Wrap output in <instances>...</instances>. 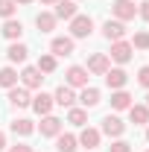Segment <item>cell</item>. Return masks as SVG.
I'll list each match as a JSON object with an SVG mask.
<instances>
[{
    "label": "cell",
    "instance_id": "2e32d148",
    "mask_svg": "<svg viewBox=\"0 0 149 152\" xmlns=\"http://www.w3.org/2000/svg\"><path fill=\"white\" fill-rule=\"evenodd\" d=\"M76 140H79L85 149H96V146H99V132H96V129H82V134H79Z\"/></svg>",
    "mask_w": 149,
    "mask_h": 152
},
{
    "label": "cell",
    "instance_id": "d6986e66",
    "mask_svg": "<svg viewBox=\"0 0 149 152\" xmlns=\"http://www.w3.org/2000/svg\"><path fill=\"white\" fill-rule=\"evenodd\" d=\"M3 35L9 38V41H15V38H20L23 35V26H20V20H6V23H3Z\"/></svg>",
    "mask_w": 149,
    "mask_h": 152
},
{
    "label": "cell",
    "instance_id": "7a4b0ae2",
    "mask_svg": "<svg viewBox=\"0 0 149 152\" xmlns=\"http://www.w3.org/2000/svg\"><path fill=\"white\" fill-rule=\"evenodd\" d=\"M91 29H93L91 15H76V18L70 20V32H73V38H88Z\"/></svg>",
    "mask_w": 149,
    "mask_h": 152
},
{
    "label": "cell",
    "instance_id": "8fae6325",
    "mask_svg": "<svg viewBox=\"0 0 149 152\" xmlns=\"http://www.w3.org/2000/svg\"><path fill=\"white\" fill-rule=\"evenodd\" d=\"M53 102H58V105H64V108H70L76 102V94L70 85H61V88H56V94H53Z\"/></svg>",
    "mask_w": 149,
    "mask_h": 152
},
{
    "label": "cell",
    "instance_id": "1f68e13d",
    "mask_svg": "<svg viewBox=\"0 0 149 152\" xmlns=\"http://www.w3.org/2000/svg\"><path fill=\"white\" fill-rule=\"evenodd\" d=\"M137 12H140V18H143V20H149V0L140 3V9H137Z\"/></svg>",
    "mask_w": 149,
    "mask_h": 152
},
{
    "label": "cell",
    "instance_id": "ba28073f",
    "mask_svg": "<svg viewBox=\"0 0 149 152\" xmlns=\"http://www.w3.org/2000/svg\"><path fill=\"white\" fill-rule=\"evenodd\" d=\"M50 50H53V56H73V38H67V35H58L53 38V44H50Z\"/></svg>",
    "mask_w": 149,
    "mask_h": 152
},
{
    "label": "cell",
    "instance_id": "836d02e7",
    "mask_svg": "<svg viewBox=\"0 0 149 152\" xmlns=\"http://www.w3.org/2000/svg\"><path fill=\"white\" fill-rule=\"evenodd\" d=\"M0 149H6V134L0 132Z\"/></svg>",
    "mask_w": 149,
    "mask_h": 152
},
{
    "label": "cell",
    "instance_id": "5b68a950",
    "mask_svg": "<svg viewBox=\"0 0 149 152\" xmlns=\"http://www.w3.org/2000/svg\"><path fill=\"white\" fill-rule=\"evenodd\" d=\"M111 64H108V56L105 53H93L91 58H88V73H96V76H105V70H108Z\"/></svg>",
    "mask_w": 149,
    "mask_h": 152
},
{
    "label": "cell",
    "instance_id": "4dcf8cb0",
    "mask_svg": "<svg viewBox=\"0 0 149 152\" xmlns=\"http://www.w3.org/2000/svg\"><path fill=\"white\" fill-rule=\"evenodd\" d=\"M137 82H140L143 88H149V67H140V70H137Z\"/></svg>",
    "mask_w": 149,
    "mask_h": 152
},
{
    "label": "cell",
    "instance_id": "9c48e42d",
    "mask_svg": "<svg viewBox=\"0 0 149 152\" xmlns=\"http://www.w3.org/2000/svg\"><path fill=\"white\" fill-rule=\"evenodd\" d=\"M67 85H70V88H88V70L79 67V64H73V67L67 70Z\"/></svg>",
    "mask_w": 149,
    "mask_h": 152
},
{
    "label": "cell",
    "instance_id": "d4e9b609",
    "mask_svg": "<svg viewBox=\"0 0 149 152\" xmlns=\"http://www.w3.org/2000/svg\"><path fill=\"white\" fill-rule=\"evenodd\" d=\"M0 85H3V88H15V85H18V73H15L12 67H3V70H0Z\"/></svg>",
    "mask_w": 149,
    "mask_h": 152
},
{
    "label": "cell",
    "instance_id": "e0dca14e",
    "mask_svg": "<svg viewBox=\"0 0 149 152\" xmlns=\"http://www.w3.org/2000/svg\"><path fill=\"white\" fill-rule=\"evenodd\" d=\"M129 120H131V123H137V126L149 123V108H146V105H134V102H131V105H129Z\"/></svg>",
    "mask_w": 149,
    "mask_h": 152
},
{
    "label": "cell",
    "instance_id": "74e56055",
    "mask_svg": "<svg viewBox=\"0 0 149 152\" xmlns=\"http://www.w3.org/2000/svg\"><path fill=\"white\" fill-rule=\"evenodd\" d=\"M146 140H149V129H146Z\"/></svg>",
    "mask_w": 149,
    "mask_h": 152
},
{
    "label": "cell",
    "instance_id": "6da1fadb",
    "mask_svg": "<svg viewBox=\"0 0 149 152\" xmlns=\"http://www.w3.org/2000/svg\"><path fill=\"white\" fill-rule=\"evenodd\" d=\"M111 12H114V18L117 20H131L134 15H137V6H134V0H114L111 3Z\"/></svg>",
    "mask_w": 149,
    "mask_h": 152
},
{
    "label": "cell",
    "instance_id": "4fadbf2b",
    "mask_svg": "<svg viewBox=\"0 0 149 152\" xmlns=\"http://www.w3.org/2000/svg\"><path fill=\"white\" fill-rule=\"evenodd\" d=\"M58 132H61V120L47 114V117L41 120V134H44V137H56Z\"/></svg>",
    "mask_w": 149,
    "mask_h": 152
},
{
    "label": "cell",
    "instance_id": "f1b7e54d",
    "mask_svg": "<svg viewBox=\"0 0 149 152\" xmlns=\"http://www.w3.org/2000/svg\"><path fill=\"white\" fill-rule=\"evenodd\" d=\"M131 47H137V50H149V32H137L134 41H131Z\"/></svg>",
    "mask_w": 149,
    "mask_h": 152
},
{
    "label": "cell",
    "instance_id": "3957f363",
    "mask_svg": "<svg viewBox=\"0 0 149 152\" xmlns=\"http://www.w3.org/2000/svg\"><path fill=\"white\" fill-rule=\"evenodd\" d=\"M102 35L108 38V41H123L126 23H123V20H105V23H102Z\"/></svg>",
    "mask_w": 149,
    "mask_h": 152
},
{
    "label": "cell",
    "instance_id": "484cf974",
    "mask_svg": "<svg viewBox=\"0 0 149 152\" xmlns=\"http://www.w3.org/2000/svg\"><path fill=\"white\" fill-rule=\"evenodd\" d=\"M67 120H70L73 126H85V123H88V108H70Z\"/></svg>",
    "mask_w": 149,
    "mask_h": 152
},
{
    "label": "cell",
    "instance_id": "8992f818",
    "mask_svg": "<svg viewBox=\"0 0 149 152\" xmlns=\"http://www.w3.org/2000/svg\"><path fill=\"white\" fill-rule=\"evenodd\" d=\"M123 132H126V123H123L120 117L108 114V117L102 120V134H108V137H120Z\"/></svg>",
    "mask_w": 149,
    "mask_h": 152
},
{
    "label": "cell",
    "instance_id": "cb8c5ba5",
    "mask_svg": "<svg viewBox=\"0 0 149 152\" xmlns=\"http://www.w3.org/2000/svg\"><path fill=\"white\" fill-rule=\"evenodd\" d=\"M12 132H15V134H32V132H35V126H32V120L20 117V120L12 123Z\"/></svg>",
    "mask_w": 149,
    "mask_h": 152
},
{
    "label": "cell",
    "instance_id": "f35d334b",
    "mask_svg": "<svg viewBox=\"0 0 149 152\" xmlns=\"http://www.w3.org/2000/svg\"><path fill=\"white\" fill-rule=\"evenodd\" d=\"M146 152H149V149H146Z\"/></svg>",
    "mask_w": 149,
    "mask_h": 152
},
{
    "label": "cell",
    "instance_id": "4316f807",
    "mask_svg": "<svg viewBox=\"0 0 149 152\" xmlns=\"http://www.w3.org/2000/svg\"><path fill=\"white\" fill-rule=\"evenodd\" d=\"M38 70L41 73H53L56 70V56H41L38 58Z\"/></svg>",
    "mask_w": 149,
    "mask_h": 152
},
{
    "label": "cell",
    "instance_id": "e575fe53",
    "mask_svg": "<svg viewBox=\"0 0 149 152\" xmlns=\"http://www.w3.org/2000/svg\"><path fill=\"white\" fill-rule=\"evenodd\" d=\"M41 3H58V0H41Z\"/></svg>",
    "mask_w": 149,
    "mask_h": 152
},
{
    "label": "cell",
    "instance_id": "9a60e30c",
    "mask_svg": "<svg viewBox=\"0 0 149 152\" xmlns=\"http://www.w3.org/2000/svg\"><path fill=\"white\" fill-rule=\"evenodd\" d=\"M56 18L73 20L76 18V3H73V0H58V3H56Z\"/></svg>",
    "mask_w": 149,
    "mask_h": 152
},
{
    "label": "cell",
    "instance_id": "52a82bcc",
    "mask_svg": "<svg viewBox=\"0 0 149 152\" xmlns=\"http://www.w3.org/2000/svg\"><path fill=\"white\" fill-rule=\"evenodd\" d=\"M131 53H134L131 44H126V41H111V58H114V61L126 64V61L131 58Z\"/></svg>",
    "mask_w": 149,
    "mask_h": 152
},
{
    "label": "cell",
    "instance_id": "83f0119b",
    "mask_svg": "<svg viewBox=\"0 0 149 152\" xmlns=\"http://www.w3.org/2000/svg\"><path fill=\"white\" fill-rule=\"evenodd\" d=\"M15 15V0H0V18H12Z\"/></svg>",
    "mask_w": 149,
    "mask_h": 152
},
{
    "label": "cell",
    "instance_id": "d590c367",
    "mask_svg": "<svg viewBox=\"0 0 149 152\" xmlns=\"http://www.w3.org/2000/svg\"><path fill=\"white\" fill-rule=\"evenodd\" d=\"M15 3H32V0H15Z\"/></svg>",
    "mask_w": 149,
    "mask_h": 152
},
{
    "label": "cell",
    "instance_id": "5bb4252c",
    "mask_svg": "<svg viewBox=\"0 0 149 152\" xmlns=\"http://www.w3.org/2000/svg\"><path fill=\"white\" fill-rule=\"evenodd\" d=\"M29 105H32L41 117H47L50 108H53V96H50V94H38V96H32V102H29Z\"/></svg>",
    "mask_w": 149,
    "mask_h": 152
},
{
    "label": "cell",
    "instance_id": "277c9868",
    "mask_svg": "<svg viewBox=\"0 0 149 152\" xmlns=\"http://www.w3.org/2000/svg\"><path fill=\"white\" fill-rule=\"evenodd\" d=\"M129 82V76H126V70H120V67H108L105 70V85L111 88V91H123V85Z\"/></svg>",
    "mask_w": 149,
    "mask_h": 152
},
{
    "label": "cell",
    "instance_id": "7c38bea8",
    "mask_svg": "<svg viewBox=\"0 0 149 152\" xmlns=\"http://www.w3.org/2000/svg\"><path fill=\"white\" fill-rule=\"evenodd\" d=\"M20 79H23V88H41V82H44V76H41L38 67H23Z\"/></svg>",
    "mask_w": 149,
    "mask_h": 152
},
{
    "label": "cell",
    "instance_id": "44dd1931",
    "mask_svg": "<svg viewBox=\"0 0 149 152\" xmlns=\"http://www.w3.org/2000/svg\"><path fill=\"white\" fill-rule=\"evenodd\" d=\"M129 105H131V94H126V91H114L111 94V108L123 111V108H129Z\"/></svg>",
    "mask_w": 149,
    "mask_h": 152
},
{
    "label": "cell",
    "instance_id": "603a6c76",
    "mask_svg": "<svg viewBox=\"0 0 149 152\" xmlns=\"http://www.w3.org/2000/svg\"><path fill=\"white\" fill-rule=\"evenodd\" d=\"M26 53H29V50H26L23 44H12L6 56H9V61H15V64H20V61H26Z\"/></svg>",
    "mask_w": 149,
    "mask_h": 152
},
{
    "label": "cell",
    "instance_id": "8d00e7d4",
    "mask_svg": "<svg viewBox=\"0 0 149 152\" xmlns=\"http://www.w3.org/2000/svg\"><path fill=\"white\" fill-rule=\"evenodd\" d=\"M146 108H149V96H146Z\"/></svg>",
    "mask_w": 149,
    "mask_h": 152
},
{
    "label": "cell",
    "instance_id": "ffe728a7",
    "mask_svg": "<svg viewBox=\"0 0 149 152\" xmlns=\"http://www.w3.org/2000/svg\"><path fill=\"white\" fill-rule=\"evenodd\" d=\"M58 140H56V149L58 152H76V143H79V140H76L73 134H56Z\"/></svg>",
    "mask_w": 149,
    "mask_h": 152
},
{
    "label": "cell",
    "instance_id": "30bf717a",
    "mask_svg": "<svg viewBox=\"0 0 149 152\" xmlns=\"http://www.w3.org/2000/svg\"><path fill=\"white\" fill-rule=\"evenodd\" d=\"M9 102L18 105V108H26V105L32 102V96H29L26 88H18V85H15V88H9Z\"/></svg>",
    "mask_w": 149,
    "mask_h": 152
},
{
    "label": "cell",
    "instance_id": "f546056e",
    "mask_svg": "<svg viewBox=\"0 0 149 152\" xmlns=\"http://www.w3.org/2000/svg\"><path fill=\"white\" fill-rule=\"evenodd\" d=\"M108 152H131V146L126 143V140H114L111 146H108Z\"/></svg>",
    "mask_w": 149,
    "mask_h": 152
},
{
    "label": "cell",
    "instance_id": "d6a6232c",
    "mask_svg": "<svg viewBox=\"0 0 149 152\" xmlns=\"http://www.w3.org/2000/svg\"><path fill=\"white\" fill-rule=\"evenodd\" d=\"M9 152H32V146H26V143H15Z\"/></svg>",
    "mask_w": 149,
    "mask_h": 152
},
{
    "label": "cell",
    "instance_id": "7402d4cb",
    "mask_svg": "<svg viewBox=\"0 0 149 152\" xmlns=\"http://www.w3.org/2000/svg\"><path fill=\"white\" fill-rule=\"evenodd\" d=\"M35 26L41 32H53V26H56V15H50V12H41L35 18Z\"/></svg>",
    "mask_w": 149,
    "mask_h": 152
},
{
    "label": "cell",
    "instance_id": "ac0fdd59",
    "mask_svg": "<svg viewBox=\"0 0 149 152\" xmlns=\"http://www.w3.org/2000/svg\"><path fill=\"white\" fill-rule=\"evenodd\" d=\"M79 102H82L85 108H93V105H99V91H96V88H82V94H79Z\"/></svg>",
    "mask_w": 149,
    "mask_h": 152
}]
</instances>
